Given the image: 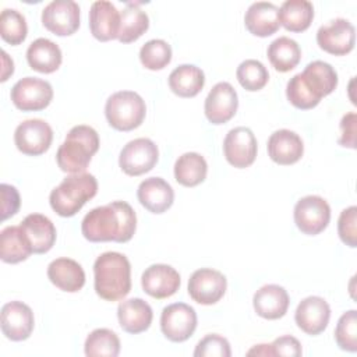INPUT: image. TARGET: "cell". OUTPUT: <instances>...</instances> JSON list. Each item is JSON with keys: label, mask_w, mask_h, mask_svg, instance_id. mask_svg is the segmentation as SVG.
Masks as SVG:
<instances>
[{"label": "cell", "mask_w": 357, "mask_h": 357, "mask_svg": "<svg viewBox=\"0 0 357 357\" xmlns=\"http://www.w3.org/2000/svg\"><path fill=\"white\" fill-rule=\"evenodd\" d=\"M197 329V312L185 303H173L162 310L160 331L174 343L185 342Z\"/></svg>", "instance_id": "10"}, {"label": "cell", "mask_w": 357, "mask_h": 357, "mask_svg": "<svg viewBox=\"0 0 357 357\" xmlns=\"http://www.w3.org/2000/svg\"><path fill=\"white\" fill-rule=\"evenodd\" d=\"M99 149V135L91 126L73 127L56 153L57 166L71 174L84 173Z\"/></svg>", "instance_id": "4"}, {"label": "cell", "mask_w": 357, "mask_h": 357, "mask_svg": "<svg viewBox=\"0 0 357 357\" xmlns=\"http://www.w3.org/2000/svg\"><path fill=\"white\" fill-rule=\"evenodd\" d=\"M117 318L123 331L137 335L145 332L151 326L153 312L145 300L135 297L124 300L119 304Z\"/></svg>", "instance_id": "26"}, {"label": "cell", "mask_w": 357, "mask_h": 357, "mask_svg": "<svg viewBox=\"0 0 357 357\" xmlns=\"http://www.w3.org/2000/svg\"><path fill=\"white\" fill-rule=\"evenodd\" d=\"M49 280L63 291L77 293L85 284V272L82 266L71 258H56L47 266Z\"/></svg>", "instance_id": "25"}, {"label": "cell", "mask_w": 357, "mask_h": 357, "mask_svg": "<svg viewBox=\"0 0 357 357\" xmlns=\"http://www.w3.org/2000/svg\"><path fill=\"white\" fill-rule=\"evenodd\" d=\"M159 160L156 144L149 138H135L127 142L119 156V166L127 176H141L155 167Z\"/></svg>", "instance_id": "8"}, {"label": "cell", "mask_w": 357, "mask_h": 357, "mask_svg": "<svg viewBox=\"0 0 357 357\" xmlns=\"http://www.w3.org/2000/svg\"><path fill=\"white\" fill-rule=\"evenodd\" d=\"M244 24L248 32L255 36H271L280 26L279 8L269 1L252 3L245 11Z\"/></svg>", "instance_id": "24"}, {"label": "cell", "mask_w": 357, "mask_h": 357, "mask_svg": "<svg viewBox=\"0 0 357 357\" xmlns=\"http://www.w3.org/2000/svg\"><path fill=\"white\" fill-rule=\"evenodd\" d=\"M139 60L148 70H162L172 61V47L163 39H151L142 45Z\"/></svg>", "instance_id": "38"}, {"label": "cell", "mask_w": 357, "mask_h": 357, "mask_svg": "<svg viewBox=\"0 0 357 357\" xmlns=\"http://www.w3.org/2000/svg\"><path fill=\"white\" fill-rule=\"evenodd\" d=\"M53 141L52 127L42 119H28L20 123L14 132V142L20 152L28 156L45 153Z\"/></svg>", "instance_id": "11"}, {"label": "cell", "mask_w": 357, "mask_h": 357, "mask_svg": "<svg viewBox=\"0 0 357 357\" xmlns=\"http://www.w3.org/2000/svg\"><path fill=\"white\" fill-rule=\"evenodd\" d=\"M205 85L204 71L194 64H181L169 75V88L180 98L197 96Z\"/></svg>", "instance_id": "30"}, {"label": "cell", "mask_w": 357, "mask_h": 357, "mask_svg": "<svg viewBox=\"0 0 357 357\" xmlns=\"http://www.w3.org/2000/svg\"><path fill=\"white\" fill-rule=\"evenodd\" d=\"M236 77L240 85L250 92L262 89L269 81V73L266 67L255 59H247L241 61L237 67Z\"/></svg>", "instance_id": "36"}, {"label": "cell", "mask_w": 357, "mask_h": 357, "mask_svg": "<svg viewBox=\"0 0 357 357\" xmlns=\"http://www.w3.org/2000/svg\"><path fill=\"white\" fill-rule=\"evenodd\" d=\"M145 114V102L134 91L114 92L105 105V116L109 126L119 131H131L139 127Z\"/></svg>", "instance_id": "6"}, {"label": "cell", "mask_w": 357, "mask_h": 357, "mask_svg": "<svg viewBox=\"0 0 357 357\" xmlns=\"http://www.w3.org/2000/svg\"><path fill=\"white\" fill-rule=\"evenodd\" d=\"M0 195H1V220L8 219L10 216H14L21 205L20 194L17 188L11 184H0Z\"/></svg>", "instance_id": "42"}, {"label": "cell", "mask_w": 357, "mask_h": 357, "mask_svg": "<svg viewBox=\"0 0 357 357\" xmlns=\"http://www.w3.org/2000/svg\"><path fill=\"white\" fill-rule=\"evenodd\" d=\"M247 356H273V350L271 344H257L247 351Z\"/></svg>", "instance_id": "46"}, {"label": "cell", "mask_w": 357, "mask_h": 357, "mask_svg": "<svg viewBox=\"0 0 357 357\" xmlns=\"http://www.w3.org/2000/svg\"><path fill=\"white\" fill-rule=\"evenodd\" d=\"M257 138L248 127H234L225 137V159L237 169L251 166L257 158Z\"/></svg>", "instance_id": "14"}, {"label": "cell", "mask_w": 357, "mask_h": 357, "mask_svg": "<svg viewBox=\"0 0 357 357\" xmlns=\"http://www.w3.org/2000/svg\"><path fill=\"white\" fill-rule=\"evenodd\" d=\"M289 304V294L279 284H265L252 297L254 310L264 319H279L284 317Z\"/></svg>", "instance_id": "23"}, {"label": "cell", "mask_w": 357, "mask_h": 357, "mask_svg": "<svg viewBox=\"0 0 357 357\" xmlns=\"http://www.w3.org/2000/svg\"><path fill=\"white\" fill-rule=\"evenodd\" d=\"M84 351L88 357H117L120 353V339L113 331L98 328L88 335Z\"/></svg>", "instance_id": "35"}, {"label": "cell", "mask_w": 357, "mask_h": 357, "mask_svg": "<svg viewBox=\"0 0 357 357\" xmlns=\"http://www.w3.org/2000/svg\"><path fill=\"white\" fill-rule=\"evenodd\" d=\"M137 197L146 211L152 213H163L173 205L174 191L162 177H149L138 185Z\"/></svg>", "instance_id": "22"}, {"label": "cell", "mask_w": 357, "mask_h": 357, "mask_svg": "<svg viewBox=\"0 0 357 357\" xmlns=\"http://www.w3.org/2000/svg\"><path fill=\"white\" fill-rule=\"evenodd\" d=\"M331 318V307L328 301L319 296H310L301 300L294 312L297 326L307 335L315 336L322 333Z\"/></svg>", "instance_id": "18"}, {"label": "cell", "mask_w": 357, "mask_h": 357, "mask_svg": "<svg viewBox=\"0 0 357 357\" xmlns=\"http://www.w3.org/2000/svg\"><path fill=\"white\" fill-rule=\"evenodd\" d=\"M208 173V165L202 155L197 152H185L174 163V178L184 187H195L201 184Z\"/></svg>", "instance_id": "33"}, {"label": "cell", "mask_w": 357, "mask_h": 357, "mask_svg": "<svg viewBox=\"0 0 357 357\" xmlns=\"http://www.w3.org/2000/svg\"><path fill=\"white\" fill-rule=\"evenodd\" d=\"M226 289V276L212 268L197 269L188 279L190 297L202 305L216 304L225 296Z\"/></svg>", "instance_id": "12"}, {"label": "cell", "mask_w": 357, "mask_h": 357, "mask_svg": "<svg viewBox=\"0 0 357 357\" xmlns=\"http://www.w3.org/2000/svg\"><path fill=\"white\" fill-rule=\"evenodd\" d=\"M33 312L29 305L22 301H10L1 307V332L13 340L21 342L31 336L33 331Z\"/></svg>", "instance_id": "17"}, {"label": "cell", "mask_w": 357, "mask_h": 357, "mask_svg": "<svg viewBox=\"0 0 357 357\" xmlns=\"http://www.w3.org/2000/svg\"><path fill=\"white\" fill-rule=\"evenodd\" d=\"M1 56H3V74H1V82L7 81L10 75H13L14 73V63L13 60L8 57V54L1 50Z\"/></svg>", "instance_id": "45"}, {"label": "cell", "mask_w": 357, "mask_h": 357, "mask_svg": "<svg viewBox=\"0 0 357 357\" xmlns=\"http://www.w3.org/2000/svg\"><path fill=\"white\" fill-rule=\"evenodd\" d=\"M180 283L181 279L178 272L166 264H153L148 266L141 276L144 291L156 300L173 296L178 290Z\"/></svg>", "instance_id": "19"}, {"label": "cell", "mask_w": 357, "mask_h": 357, "mask_svg": "<svg viewBox=\"0 0 357 357\" xmlns=\"http://www.w3.org/2000/svg\"><path fill=\"white\" fill-rule=\"evenodd\" d=\"M336 344L344 350L357 351V311L349 310L339 318L335 329Z\"/></svg>", "instance_id": "39"}, {"label": "cell", "mask_w": 357, "mask_h": 357, "mask_svg": "<svg viewBox=\"0 0 357 357\" xmlns=\"http://www.w3.org/2000/svg\"><path fill=\"white\" fill-rule=\"evenodd\" d=\"M268 59L272 67L279 73H287L293 70L301 59V49L294 39L287 36H279L272 40L266 50Z\"/></svg>", "instance_id": "34"}, {"label": "cell", "mask_w": 357, "mask_h": 357, "mask_svg": "<svg viewBox=\"0 0 357 357\" xmlns=\"http://www.w3.org/2000/svg\"><path fill=\"white\" fill-rule=\"evenodd\" d=\"M137 229V216L126 201H113L89 211L81 223L82 236L91 243H127Z\"/></svg>", "instance_id": "1"}, {"label": "cell", "mask_w": 357, "mask_h": 357, "mask_svg": "<svg viewBox=\"0 0 357 357\" xmlns=\"http://www.w3.org/2000/svg\"><path fill=\"white\" fill-rule=\"evenodd\" d=\"M149 28V17L138 3H127L120 13V29L117 39L121 43H131L139 39Z\"/></svg>", "instance_id": "32"}, {"label": "cell", "mask_w": 357, "mask_h": 357, "mask_svg": "<svg viewBox=\"0 0 357 357\" xmlns=\"http://www.w3.org/2000/svg\"><path fill=\"white\" fill-rule=\"evenodd\" d=\"M26 33L25 17L14 8H4L0 14V35L3 40L15 46L25 40Z\"/></svg>", "instance_id": "37"}, {"label": "cell", "mask_w": 357, "mask_h": 357, "mask_svg": "<svg viewBox=\"0 0 357 357\" xmlns=\"http://www.w3.org/2000/svg\"><path fill=\"white\" fill-rule=\"evenodd\" d=\"M63 56L60 47L50 39L38 38L26 49V61L35 71L50 74L61 64Z\"/></svg>", "instance_id": "28"}, {"label": "cell", "mask_w": 357, "mask_h": 357, "mask_svg": "<svg viewBox=\"0 0 357 357\" xmlns=\"http://www.w3.org/2000/svg\"><path fill=\"white\" fill-rule=\"evenodd\" d=\"M26 234L33 254H45L52 250L56 241V227L53 222L42 213H31L20 225Z\"/></svg>", "instance_id": "27"}, {"label": "cell", "mask_w": 357, "mask_h": 357, "mask_svg": "<svg viewBox=\"0 0 357 357\" xmlns=\"http://www.w3.org/2000/svg\"><path fill=\"white\" fill-rule=\"evenodd\" d=\"M93 275L95 291L106 301L123 300L131 290V265L121 252L100 254L93 264Z\"/></svg>", "instance_id": "3"}, {"label": "cell", "mask_w": 357, "mask_h": 357, "mask_svg": "<svg viewBox=\"0 0 357 357\" xmlns=\"http://www.w3.org/2000/svg\"><path fill=\"white\" fill-rule=\"evenodd\" d=\"M337 86V73L322 60L311 61L303 73L296 74L286 85L287 100L297 109L310 110Z\"/></svg>", "instance_id": "2"}, {"label": "cell", "mask_w": 357, "mask_h": 357, "mask_svg": "<svg viewBox=\"0 0 357 357\" xmlns=\"http://www.w3.org/2000/svg\"><path fill=\"white\" fill-rule=\"evenodd\" d=\"M89 29L95 39L107 42L117 39L120 29V13L106 0L92 3L89 10Z\"/></svg>", "instance_id": "20"}, {"label": "cell", "mask_w": 357, "mask_h": 357, "mask_svg": "<svg viewBox=\"0 0 357 357\" xmlns=\"http://www.w3.org/2000/svg\"><path fill=\"white\" fill-rule=\"evenodd\" d=\"M11 102L22 112H38L46 109L53 99L52 85L36 77H25L11 88Z\"/></svg>", "instance_id": "9"}, {"label": "cell", "mask_w": 357, "mask_h": 357, "mask_svg": "<svg viewBox=\"0 0 357 357\" xmlns=\"http://www.w3.org/2000/svg\"><path fill=\"white\" fill-rule=\"evenodd\" d=\"M238 107V98L236 89L229 82H218L209 91L204 112L209 123L225 124L236 114Z\"/></svg>", "instance_id": "16"}, {"label": "cell", "mask_w": 357, "mask_h": 357, "mask_svg": "<svg viewBox=\"0 0 357 357\" xmlns=\"http://www.w3.org/2000/svg\"><path fill=\"white\" fill-rule=\"evenodd\" d=\"M356 123L357 114L356 112L346 113L340 120V137L337 142L346 148H356Z\"/></svg>", "instance_id": "43"}, {"label": "cell", "mask_w": 357, "mask_h": 357, "mask_svg": "<svg viewBox=\"0 0 357 357\" xmlns=\"http://www.w3.org/2000/svg\"><path fill=\"white\" fill-rule=\"evenodd\" d=\"M304 153V144L300 135L294 131L282 128L271 134L268 139L269 158L282 166H289L301 159Z\"/></svg>", "instance_id": "21"}, {"label": "cell", "mask_w": 357, "mask_h": 357, "mask_svg": "<svg viewBox=\"0 0 357 357\" xmlns=\"http://www.w3.org/2000/svg\"><path fill=\"white\" fill-rule=\"evenodd\" d=\"M271 346H272V350H273V356L298 357L303 353L300 342L294 336H290V335L280 336V337L275 339L271 343Z\"/></svg>", "instance_id": "44"}, {"label": "cell", "mask_w": 357, "mask_h": 357, "mask_svg": "<svg viewBox=\"0 0 357 357\" xmlns=\"http://www.w3.org/2000/svg\"><path fill=\"white\" fill-rule=\"evenodd\" d=\"M314 18L312 3L307 0H286L279 8V22L290 32H303Z\"/></svg>", "instance_id": "31"}, {"label": "cell", "mask_w": 357, "mask_h": 357, "mask_svg": "<svg viewBox=\"0 0 357 357\" xmlns=\"http://www.w3.org/2000/svg\"><path fill=\"white\" fill-rule=\"evenodd\" d=\"M33 252L21 226H7L0 233V258L6 264L25 261Z\"/></svg>", "instance_id": "29"}, {"label": "cell", "mask_w": 357, "mask_h": 357, "mask_svg": "<svg viewBox=\"0 0 357 357\" xmlns=\"http://www.w3.org/2000/svg\"><path fill=\"white\" fill-rule=\"evenodd\" d=\"M317 43L329 54L344 56L354 49L356 29L349 20L335 18L318 29Z\"/></svg>", "instance_id": "13"}, {"label": "cell", "mask_w": 357, "mask_h": 357, "mask_svg": "<svg viewBox=\"0 0 357 357\" xmlns=\"http://www.w3.org/2000/svg\"><path fill=\"white\" fill-rule=\"evenodd\" d=\"M294 223L307 236L324 231L331 220V206L319 195H305L294 205Z\"/></svg>", "instance_id": "7"}, {"label": "cell", "mask_w": 357, "mask_h": 357, "mask_svg": "<svg viewBox=\"0 0 357 357\" xmlns=\"http://www.w3.org/2000/svg\"><path fill=\"white\" fill-rule=\"evenodd\" d=\"M195 357H230L231 349L226 337L211 333L201 339L194 350Z\"/></svg>", "instance_id": "40"}, {"label": "cell", "mask_w": 357, "mask_h": 357, "mask_svg": "<svg viewBox=\"0 0 357 357\" xmlns=\"http://www.w3.org/2000/svg\"><path fill=\"white\" fill-rule=\"evenodd\" d=\"M98 192V181L89 173L67 176L49 195L52 209L63 218H71Z\"/></svg>", "instance_id": "5"}, {"label": "cell", "mask_w": 357, "mask_h": 357, "mask_svg": "<svg viewBox=\"0 0 357 357\" xmlns=\"http://www.w3.org/2000/svg\"><path fill=\"white\" fill-rule=\"evenodd\" d=\"M337 233L346 245L351 248L357 247V206L353 205L340 212Z\"/></svg>", "instance_id": "41"}, {"label": "cell", "mask_w": 357, "mask_h": 357, "mask_svg": "<svg viewBox=\"0 0 357 357\" xmlns=\"http://www.w3.org/2000/svg\"><path fill=\"white\" fill-rule=\"evenodd\" d=\"M42 24L57 36L73 35L79 28V6L73 0H53L42 10Z\"/></svg>", "instance_id": "15"}]
</instances>
